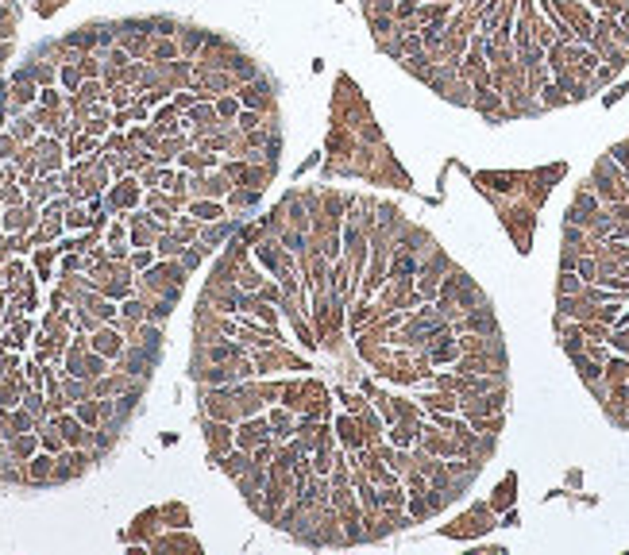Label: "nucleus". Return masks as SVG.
<instances>
[{"label": "nucleus", "instance_id": "1", "mask_svg": "<svg viewBox=\"0 0 629 555\" xmlns=\"http://www.w3.org/2000/svg\"><path fill=\"white\" fill-rule=\"evenodd\" d=\"M560 290H564V293H575V290H579V282H575V278H564Z\"/></svg>", "mask_w": 629, "mask_h": 555}]
</instances>
